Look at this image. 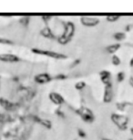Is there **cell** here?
Listing matches in <instances>:
<instances>
[{"mask_svg":"<svg viewBox=\"0 0 133 140\" xmlns=\"http://www.w3.org/2000/svg\"><path fill=\"white\" fill-rule=\"evenodd\" d=\"M82 23L86 25H95L98 23V19L96 18H89V17H84L81 19Z\"/></svg>","mask_w":133,"mask_h":140,"instance_id":"obj_1","label":"cell"},{"mask_svg":"<svg viewBox=\"0 0 133 140\" xmlns=\"http://www.w3.org/2000/svg\"><path fill=\"white\" fill-rule=\"evenodd\" d=\"M120 47V46L119 45H114V46H112V47H108V50H109V53H113V52H115V51L117 50L118 48Z\"/></svg>","mask_w":133,"mask_h":140,"instance_id":"obj_2","label":"cell"},{"mask_svg":"<svg viewBox=\"0 0 133 140\" xmlns=\"http://www.w3.org/2000/svg\"><path fill=\"white\" fill-rule=\"evenodd\" d=\"M124 36H125V35H124L123 33H118V34L115 35V38L118 39V40H119V39H123Z\"/></svg>","mask_w":133,"mask_h":140,"instance_id":"obj_3","label":"cell"},{"mask_svg":"<svg viewBox=\"0 0 133 140\" xmlns=\"http://www.w3.org/2000/svg\"><path fill=\"white\" fill-rule=\"evenodd\" d=\"M112 63H113L114 65H119V64L120 63V58H119V57H116V56H115V57H113V60H112Z\"/></svg>","mask_w":133,"mask_h":140,"instance_id":"obj_4","label":"cell"},{"mask_svg":"<svg viewBox=\"0 0 133 140\" xmlns=\"http://www.w3.org/2000/svg\"><path fill=\"white\" fill-rule=\"evenodd\" d=\"M120 76H118V79H119V81H121V80L123 79V77H124L123 73H120Z\"/></svg>","mask_w":133,"mask_h":140,"instance_id":"obj_5","label":"cell"},{"mask_svg":"<svg viewBox=\"0 0 133 140\" xmlns=\"http://www.w3.org/2000/svg\"><path fill=\"white\" fill-rule=\"evenodd\" d=\"M132 132H133V129H132ZM132 134H133V133H132Z\"/></svg>","mask_w":133,"mask_h":140,"instance_id":"obj_6","label":"cell"}]
</instances>
